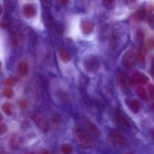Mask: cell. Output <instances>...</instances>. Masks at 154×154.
<instances>
[{"instance_id": "cell-1", "label": "cell", "mask_w": 154, "mask_h": 154, "mask_svg": "<svg viewBox=\"0 0 154 154\" xmlns=\"http://www.w3.org/2000/svg\"><path fill=\"white\" fill-rule=\"evenodd\" d=\"M75 136L78 144L84 149L92 148L93 141L88 132L81 126H77L75 129Z\"/></svg>"}, {"instance_id": "cell-2", "label": "cell", "mask_w": 154, "mask_h": 154, "mask_svg": "<svg viewBox=\"0 0 154 154\" xmlns=\"http://www.w3.org/2000/svg\"><path fill=\"white\" fill-rule=\"evenodd\" d=\"M110 138H111V141L112 142V144L115 147H123L127 144V141L124 135L117 130L111 131V134H110Z\"/></svg>"}, {"instance_id": "cell-3", "label": "cell", "mask_w": 154, "mask_h": 154, "mask_svg": "<svg viewBox=\"0 0 154 154\" xmlns=\"http://www.w3.org/2000/svg\"><path fill=\"white\" fill-rule=\"evenodd\" d=\"M84 67L87 72H96L99 68V63L96 57L90 56L84 60Z\"/></svg>"}, {"instance_id": "cell-4", "label": "cell", "mask_w": 154, "mask_h": 154, "mask_svg": "<svg viewBox=\"0 0 154 154\" xmlns=\"http://www.w3.org/2000/svg\"><path fill=\"white\" fill-rule=\"evenodd\" d=\"M137 60H138V56L136 55L135 51H129L125 54L123 57V63L125 67L131 68L135 64Z\"/></svg>"}, {"instance_id": "cell-5", "label": "cell", "mask_w": 154, "mask_h": 154, "mask_svg": "<svg viewBox=\"0 0 154 154\" xmlns=\"http://www.w3.org/2000/svg\"><path fill=\"white\" fill-rule=\"evenodd\" d=\"M34 120L37 126L39 127V129L43 131L47 130L48 126V122L43 116L41 115V114H35L34 117Z\"/></svg>"}, {"instance_id": "cell-6", "label": "cell", "mask_w": 154, "mask_h": 154, "mask_svg": "<svg viewBox=\"0 0 154 154\" xmlns=\"http://www.w3.org/2000/svg\"><path fill=\"white\" fill-rule=\"evenodd\" d=\"M81 31L83 34L84 35H90L94 30V24L89 20H84L81 23Z\"/></svg>"}, {"instance_id": "cell-7", "label": "cell", "mask_w": 154, "mask_h": 154, "mask_svg": "<svg viewBox=\"0 0 154 154\" xmlns=\"http://www.w3.org/2000/svg\"><path fill=\"white\" fill-rule=\"evenodd\" d=\"M118 81L119 84H120V87L123 89V90H128L129 88V86H130V82H129V80L128 78L127 75H126L123 72L119 74L118 75Z\"/></svg>"}, {"instance_id": "cell-8", "label": "cell", "mask_w": 154, "mask_h": 154, "mask_svg": "<svg viewBox=\"0 0 154 154\" xmlns=\"http://www.w3.org/2000/svg\"><path fill=\"white\" fill-rule=\"evenodd\" d=\"M23 13L24 16L27 18H32L36 14V9L32 5H25L23 8Z\"/></svg>"}, {"instance_id": "cell-9", "label": "cell", "mask_w": 154, "mask_h": 154, "mask_svg": "<svg viewBox=\"0 0 154 154\" xmlns=\"http://www.w3.org/2000/svg\"><path fill=\"white\" fill-rule=\"evenodd\" d=\"M133 81L138 84H146L148 83L149 78L147 75L138 72L133 75Z\"/></svg>"}, {"instance_id": "cell-10", "label": "cell", "mask_w": 154, "mask_h": 154, "mask_svg": "<svg viewBox=\"0 0 154 154\" xmlns=\"http://www.w3.org/2000/svg\"><path fill=\"white\" fill-rule=\"evenodd\" d=\"M87 127L90 135H93L94 138H99V135H100V131H99V129H98V127L94 123L88 120L87 122Z\"/></svg>"}, {"instance_id": "cell-11", "label": "cell", "mask_w": 154, "mask_h": 154, "mask_svg": "<svg viewBox=\"0 0 154 154\" xmlns=\"http://www.w3.org/2000/svg\"><path fill=\"white\" fill-rule=\"evenodd\" d=\"M18 72L23 76H25L28 74L29 72V65L26 62H21L18 65Z\"/></svg>"}, {"instance_id": "cell-12", "label": "cell", "mask_w": 154, "mask_h": 154, "mask_svg": "<svg viewBox=\"0 0 154 154\" xmlns=\"http://www.w3.org/2000/svg\"><path fill=\"white\" fill-rule=\"evenodd\" d=\"M60 59L64 63H69L71 60V55L67 50L62 48L60 51Z\"/></svg>"}, {"instance_id": "cell-13", "label": "cell", "mask_w": 154, "mask_h": 154, "mask_svg": "<svg viewBox=\"0 0 154 154\" xmlns=\"http://www.w3.org/2000/svg\"><path fill=\"white\" fill-rule=\"evenodd\" d=\"M135 92H136L137 95H138L141 99H144V100H147V99H148V96H147V91H146V90L144 87H137L136 90H135Z\"/></svg>"}, {"instance_id": "cell-14", "label": "cell", "mask_w": 154, "mask_h": 154, "mask_svg": "<svg viewBox=\"0 0 154 154\" xmlns=\"http://www.w3.org/2000/svg\"><path fill=\"white\" fill-rule=\"evenodd\" d=\"M129 108H130L131 111L137 114V113L139 112L140 108H141V105H140L138 101H137L136 99H134L129 104Z\"/></svg>"}, {"instance_id": "cell-15", "label": "cell", "mask_w": 154, "mask_h": 154, "mask_svg": "<svg viewBox=\"0 0 154 154\" xmlns=\"http://www.w3.org/2000/svg\"><path fill=\"white\" fill-rule=\"evenodd\" d=\"M61 152L63 154H72L73 152V148L69 144H64L61 147Z\"/></svg>"}, {"instance_id": "cell-16", "label": "cell", "mask_w": 154, "mask_h": 154, "mask_svg": "<svg viewBox=\"0 0 154 154\" xmlns=\"http://www.w3.org/2000/svg\"><path fill=\"white\" fill-rule=\"evenodd\" d=\"M2 111L8 116H11L12 114V109L11 106L10 104L8 103H5L4 105H2Z\"/></svg>"}, {"instance_id": "cell-17", "label": "cell", "mask_w": 154, "mask_h": 154, "mask_svg": "<svg viewBox=\"0 0 154 154\" xmlns=\"http://www.w3.org/2000/svg\"><path fill=\"white\" fill-rule=\"evenodd\" d=\"M2 94L3 96H5V98H8V99H11V98L14 95V92L11 89H4L2 91Z\"/></svg>"}, {"instance_id": "cell-18", "label": "cell", "mask_w": 154, "mask_h": 154, "mask_svg": "<svg viewBox=\"0 0 154 154\" xmlns=\"http://www.w3.org/2000/svg\"><path fill=\"white\" fill-rule=\"evenodd\" d=\"M103 3L108 8H112L115 5V0H103Z\"/></svg>"}, {"instance_id": "cell-19", "label": "cell", "mask_w": 154, "mask_h": 154, "mask_svg": "<svg viewBox=\"0 0 154 154\" xmlns=\"http://www.w3.org/2000/svg\"><path fill=\"white\" fill-rule=\"evenodd\" d=\"M17 79L14 78H8L5 81V84L7 86H12L16 83Z\"/></svg>"}, {"instance_id": "cell-20", "label": "cell", "mask_w": 154, "mask_h": 154, "mask_svg": "<svg viewBox=\"0 0 154 154\" xmlns=\"http://www.w3.org/2000/svg\"><path fill=\"white\" fill-rule=\"evenodd\" d=\"M59 96H60V99H61L63 102H67L69 100V96H68L67 93H66L65 92H60L59 93Z\"/></svg>"}, {"instance_id": "cell-21", "label": "cell", "mask_w": 154, "mask_h": 154, "mask_svg": "<svg viewBox=\"0 0 154 154\" xmlns=\"http://www.w3.org/2000/svg\"><path fill=\"white\" fill-rule=\"evenodd\" d=\"M148 24L149 26L154 31V14L152 15V16L150 17L148 20Z\"/></svg>"}, {"instance_id": "cell-22", "label": "cell", "mask_w": 154, "mask_h": 154, "mask_svg": "<svg viewBox=\"0 0 154 154\" xmlns=\"http://www.w3.org/2000/svg\"><path fill=\"white\" fill-rule=\"evenodd\" d=\"M144 15H145V13H144V11L142 9H140L137 13V18L138 20H142L144 17Z\"/></svg>"}, {"instance_id": "cell-23", "label": "cell", "mask_w": 154, "mask_h": 154, "mask_svg": "<svg viewBox=\"0 0 154 154\" xmlns=\"http://www.w3.org/2000/svg\"><path fill=\"white\" fill-rule=\"evenodd\" d=\"M8 128L6 126V125L5 123H1V125H0V132H1V135H3L5 132H7Z\"/></svg>"}, {"instance_id": "cell-24", "label": "cell", "mask_w": 154, "mask_h": 154, "mask_svg": "<svg viewBox=\"0 0 154 154\" xmlns=\"http://www.w3.org/2000/svg\"><path fill=\"white\" fill-rule=\"evenodd\" d=\"M147 47H148L150 49H154V39L150 38L148 39L147 42Z\"/></svg>"}, {"instance_id": "cell-25", "label": "cell", "mask_w": 154, "mask_h": 154, "mask_svg": "<svg viewBox=\"0 0 154 154\" xmlns=\"http://www.w3.org/2000/svg\"><path fill=\"white\" fill-rule=\"evenodd\" d=\"M149 93H150V97L154 99V86H150V87H149Z\"/></svg>"}, {"instance_id": "cell-26", "label": "cell", "mask_w": 154, "mask_h": 154, "mask_svg": "<svg viewBox=\"0 0 154 154\" xmlns=\"http://www.w3.org/2000/svg\"><path fill=\"white\" fill-rule=\"evenodd\" d=\"M20 106L21 108H26V107H27V102H26V101H24V100L20 101Z\"/></svg>"}, {"instance_id": "cell-27", "label": "cell", "mask_w": 154, "mask_h": 154, "mask_svg": "<svg viewBox=\"0 0 154 154\" xmlns=\"http://www.w3.org/2000/svg\"><path fill=\"white\" fill-rule=\"evenodd\" d=\"M151 72H152V75H153L154 77V57L153 58V60H152V63H151Z\"/></svg>"}, {"instance_id": "cell-28", "label": "cell", "mask_w": 154, "mask_h": 154, "mask_svg": "<svg viewBox=\"0 0 154 154\" xmlns=\"http://www.w3.org/2000/svg\"><path fill=\"white\" fill-rule=\"evenodd\" d=\"M135 1H136V0H124V2L125 4L129 5V4H132V3H134Z\"/></svg>"}, {"instance_id": "cell-29", "label": "cell", "mask_w": 154, "mask_h": 154, "mask_svg": "<svg viewBox=\"0 0 154 154\" xmlns=\"http://www.w3.org/2000/svg\"><path fill=\"white\" fill-rule=\"evenodd\" d=\"M69 1V0H59V2H60L61 3V4H63V5L68 4Z\"/></svg>"}, {"instance_id": "cell-30", "label": "cell", "mask_w": 154, "mask_h": 154, "mask_svg": "<svg viewBox=\"0 0 154 154\" xmlns=\"http://www.w3.org/2000/svg\"><path fill=\"white\" fill-rule=\"evenodd\" d=\"M41 154H51V153H50V152H48V151H47V150H45V151L42 152V153H41Z\"/></svg>"}, {"instance_id": "cell-31", "label": "cell", "mask_w": 154, "mask_h": 154, "mask_svg": "<svg viewBox=\"0 0 154 154\" xmlns=\"http://www.w3.org/2000/svg\"><path fill=\"white\" fill-rule=\"evenodd\" d=\"M151 136H152V138L154 140V131H152L151 132Z\"/></svg>"}, {"instance_id": "cell-32", "label": "cell", "mask_w": 154, "mask_h": 154, "mask_svg": "<svg viewBox=\"0 0 154 154\" xmlns=\"http://www.w3.org/2000/svg\"><path fill=\"white\" fill-rule=\"evenodd\" d=\"M44 2H46V3H50V0H42Z\"/></svg>"}, {"instance_id": "cell-33", "label": "cell", "mask_w": 154, "mask_h": 154, "mask_svg": "<svg viewBox=\"0 0 154 154\" xmlns=\"http://www.w3.org/2000/svg\"><path fill=\"white\" fill-rule=\"evenodd\" d=\"M152 108H153V109L154 110V103L153 104V105H152Z\"/></svg>"}, {"instance_id": "cell-34", "label": "cell", "mask_w": 154, "mask_h": 154, "mask_svg": "<svg viewBox=\"0 0 154 154\" xmlns=\"http://www.w3.org/2000/svg\"><path fill=\"white\" fill-rule=\"evenodd\" d=\"M126 154H134V153H126Z\"/></svg>"}]
</instances>
